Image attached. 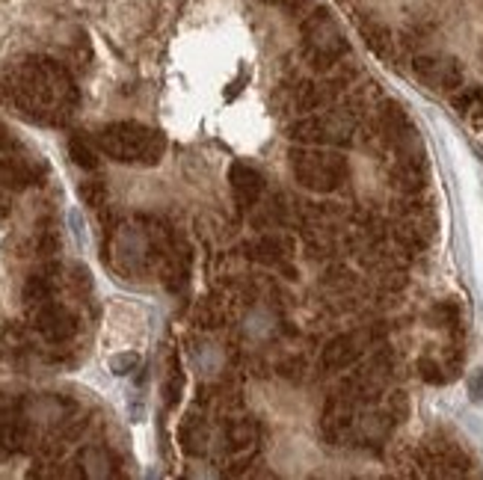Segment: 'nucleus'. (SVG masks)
<instances>
[{"mask_svg": "<svg viewBox=\"0 0 483 480\" xmlns=\"http://www.w3.org/2000/svg\"><path fill=\"white\" fill-rule=\"evenodd\" d=\"M412 472L419 477H466L471 475V460L469 454L459 448L457 442L448 439H433L424 448L415 451L412 456Z\"/></svg>", "mask_w": 483, "mask_h": 480, "instance_id": "423d86ee", "label": "nucleus"}, {"mask_svg": "<svg viewBox=\"0 0 483 480\" xmlns=\"http://www.w3.org/2000/svg\"><path fill=\"white\" fill-rule=\"evenodd\" d=\"M228 184H232V196L240 211L256 208L261 193H265V176L244 160L232 163V169H228Z\"/></svg>", "mask_w": 483, "mask_h": 480, "instance_id": "9b49d317", "label": "nucleus"}, {"mask_svg": "<svg viewBox=\"0 0 483 480\" xmlns=\"http://www.w3.org/2000/svg\"><path fill=\"white\" fill-rule=\"evenodd\" d=\"M4 95L15 110L39 125H65L81 104V90L60 60L33 53L4 78Z\"/></svg>", "mask_w": 483, "mask_h": 480, "instance_id": "f257e3e1", "label": "nucleus"}, {"mask_svg": "<svg viewBox=\"0 0 483 480\" xmlns=\"http://www.w3.org/2000/svg\"><path fill=\"white\" fill-rule=\"evenodd\" d=\"M291 176L300 187L312 193H335L350 178V163L342 151L329 146H300L288 155Z\"/></svg>", "mask_w": 483, "mask_h": 480, "instance_id": "7ed1b4c3", "label": "nucleus"}, {"mask_svg": "<svg viewBox=\"0 0 483 480\" xmlns=\"http://www.w3.org/2000/svg\"><path fill=\"white\" fill-rule=\"evenodd\" d=\"M454 107L463 116H483V86H475V90H463L454 95Z\"/></svg>", "mask_w": 483, "mask_h": 480, "instance_id": "2eb2a0df", "label": "nucleus"}, {"mask_svg": "<svg viewBox=\"0 0 483 480\" xmlns=\"http://www.w3.org/2000/svg\"><path fill=\"white\" fill-rule=\"evenodd\" d=\"M394 235L406 249H424L433 237V220L424 208H412L403 214V220L394 228Z\"/></svg>", "mask_w": 483, "mask_h": 480, "instance_id": "f8f14e48", "label": "nucleus"}, {"mask_svg": "<svg viewBox=\"0 0 483 480\" xmlns=\"http://www.w3.org/2000/svg\"><path fill=\"white\" fill-rule=\"evenodd\" d=\"M362 36H365L368 48L377 53V57H391L394 53V36L386 24L380 21H362Z\"/></svg>", "mask_w": 483, "mask_h": 480, "instance_id": "ddd939ff", "label": "nucleus"}, {"mask_svg": "<svg viewBox=\"0 0 483 480\" xmlns=\"http://www.w3.org/2000/svg\"><path fill=\"white\" fill-rule=\"evenodd\" d=\"M42 178V163L0 125V184L4 187H30Z\"/></svg>", "mask_w": 483, "mask_h": 480, "instance_id": "0eeeda50", "label": "nucleus"}, {"mask_svg": "<svg viewBox=\"0 0 483 480\" xmlns=\"http://www.w3.org/2000/svg\"><path fill=\"white\" fill-rule=\"evenodd\" d=\"M419 370H421V377L427 379V383H436L439 386V383H445V379H448V374L442 370V365L436 362V359H421Z\"/></svg>", "mask_w": 483, "mask_h": 480, "instance_id": "a211bd4d", "label": "nucleus"}, {"mask_svg": "<svg viewBox=\"0 0 483 480\" xmlns=\"http://www.w3.org/2000/svg\"><path fill=\"white\" fill-rule=\"evenodd\" d=\"M412 74L415 81L433 92H457L463 86V65L448 53H419V57H412Z\"/></svg>", "mask_w": 483, "mask_h": 480, "instance_id": "6e6552de", "label": "nucleus"}, {"mask_svg": "<svg viewBox=\"0 0 483 480\" xmlns=\"http://www.w3.org/2000/svg\"><path fill=\"white\" fill-rule=\"evenodd\" d=\"M294 139H300L305 146H350L356 134V116L353 113H335V110H324L317 116L303 119L291 128Z\"/></svg>", "mask_w": 483, "mask_h": 480, "instance_id": "39448f33", "label": "nucleus"}, {"mask_svg": "<svg viewBox=\"0 0 483 480\" xmlns=\"http://www.w3.org/2000/svg\"><path fill=\"white\" fill-rule=\"evenodd\" d=\"M471 398H478V400L483 398V374L475 379V383H471Z\"/></svg>", "mask_w": 483, "mask_h": 480, "instance_id": "412c9836", "label": "nucleus"}, {"mask_svg": "<svg viewBox=\"0 0 483 480\" xmlns=\"http://www.w3.org/2000/svg\"><path fill=\"white\" fill-rule=\"evenodd\" d=\"M130 365H137V356H122V359H113L116 374H125V368H130Z\"/></svg>", "mask_w": 483, "mask_h": 480, "instance_id": "aec40b11", "label": "nucleus"}, {"mask_svg": "<svg viewBox=\"0 0 483 480\" xmlns=\"http://www.w3.org/2000/svg\"><path fill=\"white\" fill-rule=\"evenodd\" d=\"M27 314H30L33 330H36L51 344L69 341V338L78 332V318H74V314L57 300V293L36 302V305H27Z\"/></svg>", "mask_w": 483, "mask_h": 480, "instance_id": "1a4fd4ad", "label": "nucleus"}, {"mask_svg": "<svg viewBox=\"0 0 483 480\" xmlns=\"http://www.w3.org/2000/svg\"><path fill=\"white\" fill-rule=\"evenodd\" d=\"M95 149L116 163L155 167L167 151V137L140 122H113L95 134Z\"/></svg>", "mask_w": 483, "mask_h": 480, "instance_id": "f03ea898", "label": "nucleus"}, {"mask_svg": "<svg viewBox=\"0 0 483 480\" xmlns=\"http://www.w3.org/2000/svg\"><path fill=\"white\" fill-rule=\"evenodd\" d=\"M377 338H380L377 330H353V332L333 338L321 353V370L324 374H338V370L353 368L359 359L371 350V344H374Z\"/></svg>", "mask_w": 483, "mask_h": 480, "instance_id": "9d476101", "label": "nucleus"}, {"mask_svg": "<svg viewBox=\"0 0 483 480\" xmlns=\"http://www.w3.org/2000/svg\"><path fill=\"white\" fill-rule=\"evenodd\" d=\"M265 4L276 6L288 15H305L312 9V0H265Z\"/></svg>", "mask_w": 483, "mask_h": 480, "instance_id": "6ab92c4d", "label": "nucleus"}, {"mask_svg": "<svg viewBox=\"0 0 483 480\" xmlns=\"http://www.w3.org/2000/svg\"><path fill=\"white\" fill-rule=\"evenodd\" d=\"M181 445L188 454H202L208 445V427L199 416H190L181 427Z\"/></svg>", "mask_w": 483, "mask_h": 480, "instance_id": "4468645a", "label": "nucleus"}, {"mask_svg": "<svg viewBox=\"0 0 483 480\" xmlns=\"http://www.w3.org/2000/svg\"><path fill=\"white\" fill-rule=\"evenodd\" d=\"M78 193H81V199L86 205L98 208V205H104V199H107V184L101 178H86V181H81Z\"/></svg>", "mask_w": 483, "mask_h": 480, "instance_id": "f3484780", "label": "nucleus"}, {"mask_svg": "<svg viewBox=\"0 0 483 480\" xmlns=\"http://www.w3.org/2000/svg\"><path fill=\"white\" fill-rule=\"evenodd\" d=\"M300 48L305 62H312L317 72H329L342 62L350 45L347 36L338 27V21L333 18V13L324 6H312L309 13L300 21Z\"/></svg>", "mask_w": 483, "mask_h": 480, "instance_id": "20e7f679", "label": "nucleus"}, {"mask_svg": "<svg viewBox=\"0 0 483 480\" xmlns=\"http://www.w3.org/2000/svg\"><path fill=\"white\" fill-rule=\"evenodd\" d=\"M69 155H72V160L78 163V167H83V169H95V167H98L95 149H92V143H86L83 137H72V139H69Z\"/></svg>", "mask_w": 483, "mask_h": 480, "instance_id": "dca6fc26", "label": "nucleus"}]
</instances>
